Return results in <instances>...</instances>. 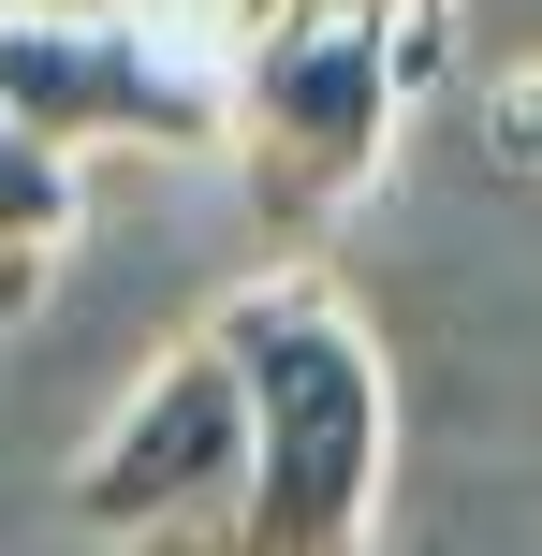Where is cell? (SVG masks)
Returning <instances> with one entry per match:
<instances>
[{
    "label": "cell",
    "mask_w": 542,
    "mask_h": 556,
    "mask_svg": "<svg viewBox=\"0 0 542 556\" xmlns=\"http://www.w3.org/2000/svg\"><path fill=\"white\" fill-rule=\"evenodd\" d=\"M220 15H235V29H250V15H396V29H426L440 0H220Z\"/></svg>",
    "instance_id": "cell-7"
},
{
    "label": "cell",
    "mask_w": 542,
    "mask_h": 556,
    "mask_svg": "<svg viewBox=\"0 0 542 556\" xmlns=\"http://www.w3.org/2000/svg\"><path fill=\"white\" fill-rule=\"evenodd\" d=\"M235 483H250V410H235L220 337H191L74 454V528L117 542V556H220L235 542Z\"/></svg>",
    "instance_id": "cell-4"
},
{
    "label": "cell",
    "mask_w": 542,
    "mask_h": 556,
    "mask_svg": "<svg viewBox=\"0 0 542 556\" xmlns=\"http://www.w3.org/2000/svg\"><path fill=\"white\" fill-rule=\"evenodd\" d=\"M59 250H74V162L29 117H0V323L59 278Z\"/></svg>",
    "instance_id": "cell-5"
},
{
    "label": "cell",
    "mask_w": 542,
    "mask_h": 556,
    "mask_svg": "<svg viewBox=\"0 0 542 556\" xmlns=\"http://www.w3.org/2000/svg\"><path fill=\"white\" fill-rule=\"evenodd\" d=\"M0 117L59 147V162H176L220 147V59L176 45L162 15H0Z\"/></svg>",
    "instance_id": "cell-3"
},
{
    "label": "cell",
    "mask_w": 542,
    "mask_h": 556,
    "mask_svg": "<svg viewBox=\"0 0 542 556\" xmlns=\"http://www.w3.org/2000/svg\"><path fill=\"white\" fill-rule=\"evenodd\" d=\"M0 15H133V0H0Z\"/></svg>",
    "instance_id": "cell-8"
},
{
    "label": "cell",
    "mask_w": 542,
    "mask_h": 556,
    "mask_svg": "<svg viewBox=\"0 0 542 556\" xmlns=\"http://www.w3.org/2000/svg\"><path fill=\"white\" fill-rule=\"evenodd\" d=\"M484 162L499 176H542V74H499L484 88Z\"/></svg>",
    "instance_id": "cell-6"
},
{
    "label": "cell",
    "mask_w": 542,
    "mask_h": 556,
    "mask_svg": "<svg viewBox=\"0 0 542 556\" xmlns=\"http://www.w3.org/2000/svg\"><path fill=\"white\" fill-rule=\"evenodd\" d=\"M411 74H426V45H411L396 15H250L235 29V59H220V147H235L250 220L279 235V250L338 235L352 205L381 191L396 117H411Z\"/></svg>",
    "instance_id": "cell-2"
},
{
    "label": "cell",
    "mask_w": 542,
    "mask_h": 556,
    "mask_svg": "<svg viewBox=\"0 0 542 556\" xmlns=\"http://www.w3.org/2000/svg\"><path fill=\"white\" fill-rule=\"evenodd\" d=\"M205 337H220L235 410H250V483H235V542L220 556H381V498H396L381 337L323 278H264Z\"/></svg>",
    "instance_id": "cell-1"
}]
</instances>
